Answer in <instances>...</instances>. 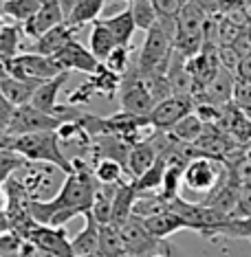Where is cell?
<instances>
[{"label": "cell", "mask_w": 251, "mask_h": 257, "mask_svg": "<svg viewBox=\"0 0 251 257\" xmlns=\"http://www.w3.org/2000/svg\"><path fill=\"white\" fill-rule=\"evenodd\" d=\"M0 161H3V183H5V180L11 178V172L18 169L27 159L25 156H20V154H16V152L3 148V152H0Z\"/></svg>", "instance_id": "cell-36"}, {"label": "cell", "mask_w": 251, "mask_h": 257, "mask_svg": "<svg viewBox=\"0 0 251 257\" xmlns=\"http://www.w3.org/2000/svg\"><path fill=\"white\" fill-rule=\"evenodd\" d=\"M79 29H75L71 25H60V27H55V29H51L49 33H44L42 38H38L36 42H33L31 46V51L29 53H38V55H46V57H53L55 53H60V51L66 46L68 42H73V36L77 33Z\"/></svg>", "instance_id": "cell-16"}, {"label": "cell", "mask_w": 251, "mask_h": 257, "mask_svg": "<svg viewBox=\"0 0 251 257\" xmlns=\"http://www.w3.org/2000/svg\"><path fill=\"white\" fill-rule=\"evenodd\" d=\"M75 172L66 176L60 194L51 200H31L29 202V213L38 224L49 226H64L75 215H86L93 209L97 191V178L89 172L81 159H73Z\"/></svg>", "instance_id": "cell-1"}, {"label": "cell", "mask_w": 251, "mask_h": 257, "mask_svg": "<svg viewBox=\"0 0 251 257\" xmlns=\"http://www.w3.org/2000/svg\"><path fill=\"white\" fill-rule=\"evenodd\" d=\"M163 248H165L168 257H188V255L183 253V248L177 246V244L170 242V239H163Z\"/></svg>", "instance_id": "cell-41"}, {"label": "cell", "mask_w": 251, "mask_h": 257, "mask_svg": "<svg viewBox=\"0 0 251 257\" xmlns=\"http://www.w3.org/2000/svg\"><path fill=\"white\" fill-rule=\"evenodd\" d=\"M188 3L190 0H152L161 22H177L181 11H183V7Z\"/></svg>", "instance_id": "cell-34"}, {"label": "cell", "mask_w": 251, "mask_h": 257, "mask_svg": "<svg viewBox=\"0 0 251 257\" xmlns=\"http://www.w3.org/2000/svg\"><path fill=\"white\" fill-rule=\"evenodd\" d=\"M172 137H177L181 143H188V145H196V141L203 137V132H205V123H203L201 119H198L196 112L188 114L183 121H179L177 125L172 127Z\"/></svg>", "instance_id": "cell-26"}, {"label": "cell", "mask_w": 251, "mask_h": 257, "mask_svg": "<svg viewBox=\"0 0 251 257\" xmlns=\"http://www.w3.org/2000/svg\"><path fill=\"white\" fill-rule=\"evenodd\" d=\"M60 3H62L64 14H68V11H71V9L75 7V5H77V3H81V0H60Z\"/></svg>", "instance_id": "cell-42"}, {"label": "cell", "mask_w": 251, "mask_h": 257, "mask_svg": "<svg viewBox=\"0 0 251 257\" xmlns=\"http://www.w3.org/2000/svg\"><path fill=\"white\" fill-rule=\"evenodd\" d=\"M18 46H20V29L5 25L0 29V55H3V62L14 60L16 55H20Z\"/></svg>", "instance_id": "cell-32"}, {"label": "cell", "mask_w": 251, "mask_h": 257, "mask_svg": "<svg viewBox=\"0 0 251 257\" xmlns=\"http://www.w3.org/2000/svg\"><path fill=\"white\" fill-rule=\"evenodd\" d=\"M89 49H91V53L95 55L102 64L106 62V57L117 49V40H115V36L110 33V29L104 25L102 20H97L95 25H93V29H91Z\"/></svg>", "instance_id": "cell-22"}, {"label": "cell", "mask_w": 251, "mask_h": 257, "mask_svg": "<svg viewBox=\"0 0 251 257\" xmlns=\"http://www.w3.org/2000/svg\"><path fill=\"white\" fill-rule=\"evenodd\" d=\"M104 66H106V71L119 75V77H124V75L130 71V49H126V46H117V49L106 57V62H104Z\"/></svg>", "instance_id": "cell-33"}, {"label": "cell", "mask_w": 251, "mask_h": 257, "mask_svg": "<svg viewBox=\"0 0 251 257\" xmlns=\"http://www.w3.org/2000/svg\"><path fill=\"white\" fill-rule=\"evenodd\" d=\"M66 121H73V119L42 112V110L33 108L31 103H29V106L16 108L11 121L3 127V137H22V134H36V132H57Z\"/></svg>", "instance_id": "cell-6"}, {"label": "cell", "mask_w": 251, "mask_h": 257, "mask_svg": "<svg viewBox=\"0 0 251 257\" xmlns=\"http://www.w3.org/2000/svg\"><path fill=\"white\" fill-rule=\"evenodd\" d=\"M3 148L25 156L27 161L49 163V165L62 169L66 176H71L75 172L73 161H68L62 150V141H60V134L57 132H36V134H22V137H3Z\"/></svg>", "instance_id": "cell-2"}, {"label": "cell", "mask_w": 251, "mask_h": 257, "mask_svg": "<svg viewBox=\"0 0 251 257\" xmlns=\"http://www.w3.org/2000/svg\"><path fill=\"white\" fill-rule=\"evenodd\" d=\"M165 169H168V159H165V156H159V161H156L154 165L150 167L141 178L132 180L139 194H150V191H154V189L161 191L163 176H165Z\"/></svg>", "instance_id": "cell-28"}, {"label": "cell", "mask_w": 251, "mask_h": 257, "mask_svg": "<svg viewBox=\"0 0 251 257\" xmlns=\"http://www.w3.org/2000/svg\"><path fill=\"white\" fill-rule=\"evenodd\" d=\"M251 5V0H220V14H231V11L244 9Z\"/></svg>", "instance_id": "cell-40"}, {"label": "cell", "mask_w": 251, "mask_h": 257, "mask_svg": "<svg viewBox=\"0 0 251 257\" xmlns=\"http://www.w3.org/2000/svg\"><path fill=\"white\" fill-rule=\"evenodd\" d=\"M227 176H229V165H227V161L203 154L188 163L185 176H183V187H188L194 194H203L205 198H209L225 183Z\"/></svg>", "instance_id": "cell-4"}, {"label": "cell", "mask_w": 251, "mask_h": 257, "mask_svg": "<svg viewBox=\"0 0 251 257\" xmlns=\"http://www.w3.org/2000/svg\"><path fill=\"white\" fill-rule=\"evenodd\" d=\"M104 25L110 29V33L115 36L117 40V46H126L130 49V42H132V36L137 31V22L132 18V11L130 9H124L115 16H108V18L102 20Z\"/></svg>", "instance_id": "cell-20"}, {"label": "cell", "mask_w": 251, "mask_h": 257, "mask_svg": "<svg viewBox=\"0 0 251 257\" xmlns=\"http://www.w3.org/2000/svg\"><path fill=\"white\" fill-rule=\"evenodd\" d=\"M154 106H156V99L152 97L148 86H145L141 73H139L135 64L121 77V110L135 116H150Z\"/></svg>", "instance_id": "cell-8"}, {"label": "cell", "mask_w": 251, "mask_h": 257, "mask_svg": "<svg viewBox=\"0 0 251 257\" xmlns=\"http://www.w3.org/2000/svg\"><path fill=\"white\" fill-rule=\"evenodd\" d=\"M3 73L18 79H29V81H49V79L60 77L64 71L53 62V57L29 53L27 51V53L16 55L14 60L3 62Z\"/></svg>", "instance_id": "cell-7"}, {"label": "cell", "mask_w": 251, "mask_h": 257, "mask_svg": "<svg viewBox=\"0 0 251 257\" xmlns=\"http://www.w3.org/2000/svg\"><path fill=\"white\" fill-rule=\"evenodd\" d=\"M119 185H99L95 191V200H93V218L99 224H110L113 222V207H115V194Z\"/></svg>", "instance_id": "cell-23"}, {"label": "cell", "mask_w": 251, "mask_h": 257, "mask_svg": "<svg viewBox=\"0 0 251 257\" xmlns=\"http://www.w3.org/2000/svg\"><path fill=\"white\" fill-rule=\"evenodd\" d=\"M196 108V101L192 97H185V95H172L168 99H163L154 106V110L150 112V125L154 130H161V132H168L172 130L179 121H183L188 114L194 112Z\"/></svg>", "instance_id": "cell-9"}, {"label": "cell", "mask_w": 251, "mask_h": 257, "mask_svg": "<svg viewBox=\"0 0 251 257\" xmlns=\"http://www.w3.org/2000/svg\"><path fill=\"white\" fill-rule=\"evenodd\" d=\"M233 106H236L244 116L251 119V84L247 81H236L233 90Z\"/></svg>", "instance_id": "cell-35"}, {"label": "cell", "mask_w": 251, "mask_h": 257, "mask_svg": "<svg viewBox=\"0 0 251 257\" xmlns=\"http://www.w3.org/2000/svg\"><path fill=\"white\" fill-rule=\"evenodd\" d=\"M104 5H106V0H81L66 14V25H71L75 29L86 27L89 22L95 25L99 14L104 11Z\"/></svg>", "instance_id": "cell-24"}, {"label": "cell", "mask_w": 251, "mask_h": 257, "mask_svg": "<svg viewBox=\"0 0 251 257\" xmlns=\"http://www.w3.org/2000/svg\"><path fill=\"white\" fill-rule=\"evenodd\" d=\"M233 218H244L251 220V185H244L240 191V198L236 202V209L231 211Z\"/></svg>", "instance_id": "cell-37"}, {"label": "cell", "mask_w": 251, "mask_h": 257, "mask_svg": "<svg viewBox=\"0 0 251 257\" xmlns=\"http://www.w3.org/2000/svg\"><path fill=\"white\" fill-rule=\"evenodd\" d=\"M91 257H99V255H91Z\"/></svg>", "instance_id": "cell-45"}, {"label": "cell", "mask_w": 251, "mask_h": 257, "mask_svg": "<svg viewBox=\"0 0 251 257\" xmlns=\"http://www.w3.org/2000/svg\"><path fill=\"white\" fill-rule=\"evenodd\" d=\"M188 71H190L192 79H194V84H196V95H198L207 84H212V81L216 79V75L223 71L218 51L203 49L198 55L188 60ZM196 95H194V99H196Z\"/></svg>", "instance_id": "cell-13"}, {"label": "cell", "mask_w": 251, "mask_h": 257, "mask_svg": "<svg viewBox=\"0 0 251 257\" xmlns=\"http://www.w3.org/2000/svg\"><path fill=\"white\" fill-rule=\"evenodd\" d=\"M27 242H31L36 248L44 250L55 257H75L73 242L66 235L64 226H49V224H36L31 233L27 235Z\"/></svg>", "instance_id": "cell-10"}, {"label": "cell", "mask_w": 251, "mask_h": 257, "mask_svg": "<svg viewBox=\"0 0 251 257\" xmlns=\"http://www.w3.org/2000/svg\"><path fill=\"white\" fill-rule=\"evenodd\" d=\"M236 77H238V81H247V84H251V51L242 57L240 64H238Z\"/></svg>", "instance_id": "cell-38"}, {"label": "cell", "mask_w": 251, "mask_h": 257, "mask_svg": "<svg viewBox=\"0 0 251 257\" xmlns=\"http://www.w3.org/2000/svg\"><path fill=\"white\" fill-rule=\"evenodd\" d=\"M126 253L124 239H121V231L117 224H104L102 226V237H99V257H117Z\"/></svg>", "instance_id": "cell-27"}, {"label": "cell", "mask_w": 251, "mask_h": 257, "mask_svg": "<svg viewBox=\"0 0 251 257\" xmlns=\"http://www.w3.org/2000/svg\"><path fill=\"white\" fill-rule=\"evenodd\" d=\"M84 229L75 235L73 242V253L75 257H91L99 255V237H102V224L93 218V213L89 211L84 215Z\"/></svg>", "instance_id": "cell-17"}, {"label": "cell", "mask_w": 251, "mask_h": 257, "mask_svg": "<svg viewBox=\"0 0 251 257\" xmlns=\"http://www.w3.org/2000/svg\"><path fill=\"white\" fill-rule=\"evenodd\" d=\"M29 248V242L14 229H3L0 235V257H22Z\"/></svg>", "instance_id": "cell-31"}, {"label": "cell", "mask_w": 251, "mask_h": 257, "mask_svg": "<svg viewBox=\"0 0 251 257\" xmlns=\"http://www.w3.org/2000/svg\"><path fill=\"white\" fill-rule=\"evenodd\" d=\"M128 9L132 11V18L137 22V29H141L145 33L159 22V14H156L152 0H132Z\"/></svg>", "instance_id": "cell-30"}, {"label": "cell", "mask_w": 251, "mask_h": 257, "mask_svg": "<svg viewBox=\"0 0 251 257\" xmlns=\"http://www.w3.org/2000/svg\"><path fill=\"white\" fill-rule=\"evenodd\" d=\"M145 229H148V233L152 235L154 239H159V242H163V239H168L170 235H174L177 231H183L188 229L185 226V222L179 218L174 211H163V213H156V215H150V218H141Z\"/></svg>", "instance_id": "cell-19"}, {"label": "cell", "mask_w": 251, "mask_h": 257, "mask_svg": "<svg viewBox=\"0 0 251 257\" xmlns=\"http://www.w3.org/2000/svg\"><path fill=\"white\" fill-rule=\"evenodd\" d=\"M159 150L152 143V139H145V141L137 143L130 148V156H128V174L132 176V180L141 178L150 167L159 161Z\"/></svg>", "instance_id": "cell-18"}, {"label": "cell", "mask_w": 251, "mask_h": 257, "mask_svg": "<svg viewBox=\"0 0 251 257\" xmlns=\"http://www.w3.org/2000/svg\"><path fill=\"white\" fill-rule=\"evenodd\" d=\"M3 3H5V0H3Z\"/></svg>", "instance_id": "cell-46"}, {"label": "cell", "mask_w": 251, "mask_h": 257, "mask_svg": "<svg viewBox=\"0 0 251 257\" xmlns=\"http://www.w3.org/2000/svg\"><path fill=\"white\" fill-rule=\"evenodd\" d=\"M139 198V191L135 183H121L117 187L115 194V207H113V224L121 226L126 220L132 218V209H135V202Z\"/></svg>", "instance_id": "cell-21"}, {"label": "cell", "mask_w": 251, "mask_h": 257, "mask_svg": "<svg viewBox=\"0 0 251 257\" xmlns=\"http://www.w3.org/2000/svg\"><path fill=\"white\" fill-rule=\"evenodd\" d=\"M44 3L46 0H5L3 14H5V18L27 25V22L44 7Z\"/></svg>", "instance_id": "cell-25"}, {"label": "cell", "mask_w": 251, "mask_h": 257, "mask_svg": "<svg viewBox=\"0 0 251 257\" xmlns=\"http://www.w3.org/2000/svg\"><path fill=\"white\" fill-rule=\"evenodd\" d=\"M190 3H194L196 7H201L207 16L220 14V0H190Z\"/></svg>", "instance_id": "cell-39"}, {"label": "cell", "mask_w": 251, "mask_h": 257, "mask_svg": "<svg viewBox=\"0 0 251 257\" xmlns=\"http://www.w3.org/2000/svg\"><path fill=\"white\" fill-rule=\"evenodd\" d=\"M121 231V239H124V246H126V253H132L137 257H148L152 255L154 250L161 248V242L154 239L152 235L145 229L143 220L132 215L130 220H126L124 224L119 226Z\"/></svg>", "instance_id": "cell-11"}, {"label": "cell", "mask_w": 251, "mask_h": 257, "mask_svg": "<svg viewBox=\"0 0 251 257\" xmlns=\"http://www.w3.org/2000/svg\"><path fill=\"white\" fill-rule=\"evenodd\" d=\"M93 174H95L99 185H121L124 183L126 167L113 159H99Z\"/></svg>", "instance_id": "cell-29"}, {"label": "cell", "mask_w": 251, "mask_h": 257, "mask_svg": "<svg viewBox=\"0 0 251 257\" xmlns=\"http://www.w3.org/2000/svg\"><path fill=\"white\" fill-rule=\"evenodd\" d=\"M53 62L62 68L64 73H71V71H81V73H89L95 75L99 68H102V62L97 60L95 55L91 53V49L81 46L77 40L68 42L60 53L53 55Z\"/></svg>", "instance_id": "cell-12"}, {"label": "cell", "mask_w": 251, "mask_h": 257, "mask_svg": "<svg viewBox=\"0 0 251 257\" xmlns=\"http://www.w3.org/2000/svg\"><path fill=\"white\" fill-rule=\"evenodd\" d=\"M170 211L177 213L190 231H196L205 237H216V231L231 218V213H223L203 202H190L183 196H177L170 202Z\"/></svg>", "instance_id": "cell-5"}, {"label": "cell", "mask_w": 251, "mask_h": 257, "mask_svg": "<svg viewBox=\"0 0 251 257\" xmlns=\"http://www.w3.org/2000/svg\"><path fill=\"white\" fill-rule=\"evenodd\" d=\"M247 38H249V44H251V25H249V29H247Z\"/></svg>", "instance_id": "cell-44"}, {"label": "cell", "mask_w": 251, "mask_h": 257, "mask_svg": "<svg viewBox=\"0 0 251 257\" xmlns=\"http://www.w3.org/2000/svg\"><path fill=\"white\" fill-rule=\"evenodd\" d=\"M148 257H168L165 248H163V242H161V248H159V250H154V253H152V255H148Z\"/></svg>", "instance_id": "cell-43"}, {"label": "cell", "mask_w": 251, "mask_h": 257, "mask_svg": "<svg viewBox=\"0 0 251 257\" xmlns=\"http://www.w3.org/2000/svg\"><path fill=\"white\" fill-rule=\"evenodd\" d=\"M44 81H29V79H18L11 77V75L3 73V79H0V92L7 99L9 103H14L16 108L20 106H29L33 101V95L38 92V88Z\"/></svg>", "instance_id": "cell-15"}, {"label": "cell", "mask_w": 251, "mask_h": 257, "mask_svg": "<svg viewBox=\"0 0 251 257\" xmlns=\"http://www.w3.org/2000/svg\"><path fill=\"white\" fill-rule=\"evenodd\" d=\"M174 55V36L168 33L159 22L145 33L143 46L137 57V68L141 75H165Z\"/></svg>", "instance_id": "cell-3"}, {"label": "cell", "mask_w": 251, "mask_h": 257, "mask_svg": "<svg viewBox=\"0 0 251 257\" xmlns=\"http://www.w3.org/2000/svg\"><path fill=\"white\" fill-rule=\"evenodd\" d=\"M64 22H66V14H64V9H62V3L60 0H46L44 7L22 27V31H25L29 38L38 40V38H42L44 33H49L51 29L64 25Z\"/></svg>", "instance_id": "cell-14"}]
</instances>
